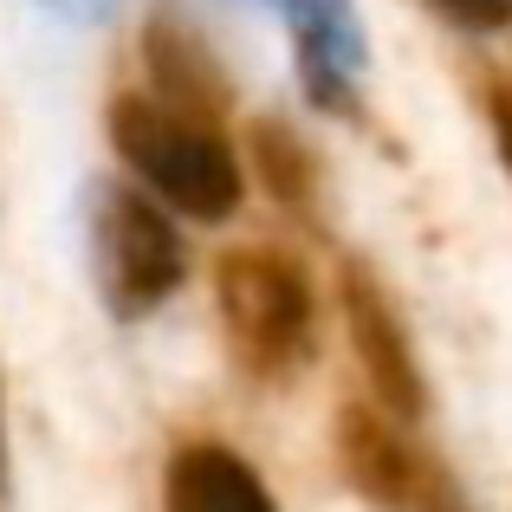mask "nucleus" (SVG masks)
I'll use <instances>...</instances> for the list:
<instances>
[{
  "label": "nucleus",
  "mask_w": 512,
  "mask_h": 512,
  "mask_svg": "<svg viewBox=\"0 0 512 512\" xmlns=\"http://www.w3.org/2000/svg\"><path fill=\"white\" fill-rule=\"evenodd\" d=\"M441 13H448L454 26H480V33H487V26H506L512 20V0H435Z\"/></svg>",
  "instance_id": "9"
},
{
  "label": "nucleus",
  "mask_w": 512,
  "mask_h": 512,
  "mask_svg": "<svg viewBox=\"0 0 512 512\" xmlns=\"http://www.w3.org/2000/svg\"><path fill=\"white\" fill-rule=\"evenodd\" d=\"M253 156H260V175H266L273 195H286V201L305 195V150L292 143L286 124H260L253 130Z\"/></svg>",
  "instance_id": "8"
},
{
  "label": "nucleus",
  "mask_w": 512,
  "mask_h": 512,
  "mask_svg": "<svg viewBox=\"0 0 512 512\" xmlns=\"http://www.w3.org/2000/svg\"><path fill=\"white\" fill-rule=\"evenodd\" d=\"M98 266H104V292L124 312H150L156 299H169L182 286V240H175L156 201L111 188L98 208Z\"/></svg>",
  "instance_id": "3"
},
{
  "label": "nucleus",
  "mask_w": 512,
  "mask_h": 512,
  "mask_svg": "<svg viewBox=\"0 0 512 512\" xmlns=\"http://www.w3.org/2000/svg\"><path fill=\"white\" fill-rule=\"evenodd\" d=\"M338 461L350 474V487L363 500L389 506V512H435V474L409 454V441L383 422L376 409H344L338 415Z\"/></svg>",
  "instance_id": "4"
},
{
  "label": "nucleus",
  "mask_w": 512,
  "mask_h": 512,
  "mask_svg": "<svg viewBox=\"0 0 512 512\" xmlns=\"http://www.w3.org/2000/svg\"><path fill=\"white\" fill-rule=\"evenodd\" d=\"M111 137L124 150V163L137 169V182L150 195H163L169 208L195 214V221H221L240 201V169L221 150L208 124H188V117L163 111L150 98H117L111 111Z\"/></svg>",
  "instance_id": "1"
},
{
  "label": "nucleus",
  "mask_w": 512,
  "mask_h": 512,
  "mask_svg": "<svg viewBox=\"0 0 512 512\" xmlns=\"http://www.w3.org/2000/svg\"><path fill=\"white\" fill-rule=\"evenodd\" d=\"M52 13H65V20H98V13H111L117 0H46Z\"/></svg>",
  "instance_id": "11"
},
{
  "label": "nucleus",
  "mask_w": 512,
  "mask_h": 512,
  "mask_svg": "<svg viewBox=\"0 0 512 512\" xmlns=\"http://www.w3.org/2000/svg\"><path fill=\"white\" fill-rule=\"evenodd\" d=\"M143 46H150V78L163 91V111L188 117V124H208L227 111V78L195 26H182L175 13H156Z\"/></svg>",
  "instance_id": "6"
},
{
  "label": "nucleus",
  "mask_w": 512,
  "mask_h": 512,
  "mask_svg": "<svg viewBox=\"0 0 512 512\" xmlns=\"http://www.w3.org/2000/svg\"><path fill=\"white\" fill-rule=\"evenodd\" d=\"M493 130H500V150H506V163H512V85L493 91Z\"/></svg>",
  "instance_id": "10"
},
{
  "label": "nucleus",
  "mask_w": 512,
  "mask_h": 512,
  "mask_svg": "<svg viewBox=\"0 0 512 512\" xmlns=\"http://www.w3.org/2000/svg\"><path fill=\"white\" fill-rule=\"evenodd\" d=\"M344 318H350V344H357L370 389L383 396L389 415H415L422 409V370H415V350L402 318L389 312V299L376 292V279L344 273Z\"/></svg>",
  "instance_id": "5"
},
{
  "label": "nucleus",
  "mask_w": 512,
  "mask_h": 512,
  "mask_svg": "<svg viewBox=\"0 0 512 512\" xmlns=\"http://www.w3.org/2000/svg\"><path fill=\"white\" fill-rule=\"evenodd\" d=\"M169 512H279V506L240 454L182 448L169 467Z\"/></svg>",
  "instance_id": "7"
},
{
  "label": "nucleus",
  "mask_w": 512,
  "mask_h": 512,
  "mask_svg": "<svg viewBox=\"0 0 512 512\" xmlns=\"http://www.w3.org/2000/svg\"><path fill=\"white\" fill-rule=\"evenodd\" d=\"M221 318L227 344L260 376H279L312 350V292L299 266L279 253H227L221 260Z\"/></svg>",
  "instance_id": "2"
}]
</instances>
